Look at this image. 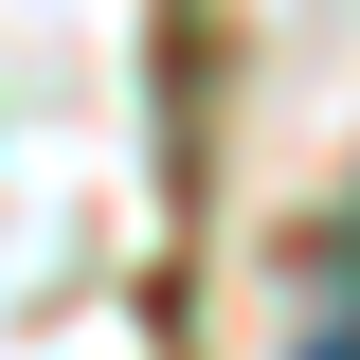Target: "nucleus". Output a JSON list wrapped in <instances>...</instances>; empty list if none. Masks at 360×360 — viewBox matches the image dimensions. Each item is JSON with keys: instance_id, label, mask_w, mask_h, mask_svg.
Here are the masks:
<instances>
[{"instance_id": "obj_1", "label": "nucleus", "mask_w": 360, "mask_h": 360, "mask_svg": "<svg viewBox=\"0 0 360 360\" xmlns=\"http://www.w3.org/2000/svg\"><path fill=\"white\" fill-rule=\"evenodd\" d=\"M307 360H360V324H324V342H307Z\"/></svg>"}]
</instances>
